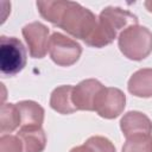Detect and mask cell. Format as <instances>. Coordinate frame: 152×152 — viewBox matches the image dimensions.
Masks as SVG:
<instances>
[{
  "label": "cell",
  "mask_w": 152,
  "mask_h": 152,
  "mask_svg": "<svg viewBox=\"0 0 152 152\" xmlns=\"http://www.w3.org/2000/svg\"><path fill=\"white\" fill-rule=\"evenodd\" d=\"M72 86H61L53 89L50 96V107L61 114H71L76 112L72 102Z\"/></svg>",
  "instance_id": "12"
},
{
  "label": "cell",
  "mask_w": 152,
  "mask_h": 152,
  "mask_svg": "<svg viewBox=\"0 0 152 152\" xmlns=\"http://www.w3.org/2000/svg\"><path fill=\"white\" fill-rule=\"evenodd\" d=\"M126 106L125 94L112 87H103L99 95L96 96L94 110L104 119H114L119 116Z\"/></svg>",
  "instance_id": "6"
},
{
  "label": "cell",
  "mask_w": 152,
  "mask_h": 152,
  "mask_svg": "<svg viewBox=\"0 0 152 152\" xmlns=\"http://www.w3.org/2000/svg\"><path fill=\"white\" fill-rule=\"evenodd\" d=\"M128 91L138 97H152V68L137 70L128 80Z\"/></svg>",
  "instance_id": "11"
},
{
  "label": "cell",
  "mask_w": 152,
  "mask_h": 152,
  "mask_svg": "<svg viewBox=\"0 0 152 152\" xmlns=\"http://www.w3.org/2000/svg\"><path fill=\"white\" fill-rule=\"evenodd\" d=\"M0 152H24L23 141L18 135L2 134L0 138Z\"/></svg>",
  "instance_id": "16"
},
{
  "label": "cell",
  "mask_w": 152,
  "mask_h": 152,
  "mask_svg": "<svg viewBox=\"0 0 152 152\" xmlns=\"http://www.w3.org/2000/svg\"><path fill=\"white\" fill-rule=\"evenodd\" d=\"M104 86L95 80L88 78L81 81L72 89V102L77 110H94L96 96Z\"/></svg>",
  "instance_id": "8"
},
{
  "label": "cell",
  "mask_w": 152,
  "mask_h": 152,
  "mask_svg": "<svg viewBox=\"0 0 152 152\" xmlns=\"http://www.w3.org/2000/svg\"><path fill=\"white\" fill-rule=\"evenodd\" d=\"M120 128L127 139L138 134H151L152 122L144 113L138 110H131L121 118Z\"/></svg>",
  "instance_id": "9"
},
{
  "label": "cell",
  "mask_w": 152,
  "mask_h": 152,
  "mask_svg": "<svg viewBox=\"0 0 152 152\" xmlns=\"http://www.w3.org/2000/svg\"><path fill=\"white\" fill-rule=\"evenodd\" d=\"M37 8L45 20L83 42L89 38L97 24V17L75 1H37Z\"/></svg>",
  "instance_id": "1"
},
{
  "label": "cell",
  "mask_w": 152,
  "mask_h": 152,
  "mask_svg": "<svg viewBox=\"0 0 152 152\" xmlns=\"http://www.w3.org/2000/svg\"><path fill=\"white\" fill-rule=\"evenodd\" d=\"M145 7H146V10L148 11V12H151L152 13V0H147V1H145Z\"/></svg>",
  "instance_id": "19"
},
{
  "label": "cell",
  "mask_w": 152,
  "mask_h": 152,
  "mask_svg": "<svg viewBox=\"0 0 152 152\" xmlns=\"http://www.w3.org/2000/svg\"><path fill=\"white\" fill-rule=\"evenodd\" d=\"M20 114V128H38L44 121V108L31 100L17 103Z\"/></svg>",
  "instance_id": "10"
},
{
  "label": "cell",
  "mask_w": 152,
  "mask_h": 152,
  "mask_svg": "<svg viewBox=\"0 0 152 152\" xmlns=\"http://www.w3.org/2000/svg\"><path fill=\"white\" fill-rule=\"evenodd\" d=\"M122 152H152V135L138 134L127 138Z\"/></svg>",
  "instance_id": "15"
},
{
  "label": "cell",
  "mask_w": 152,
  "mask_h": 152,
  "mask_svg": "<svg viewBox=\"0 0 152 152\" xmlns=\"http://www.w3.org/2000/svg\"><path fill=\"white\" fill-rule=\"evenodd\" d=\"M138 24V17L121 7L108 6L103 8L97 18V24L84 43L91 48L109 45L125 28Z\"/></svg>",
  "instance_id": "2"
},
{
  "label": "cell",
  "mask_w": 152,
  "mask_h": 152,
  "mask_svg": "<svg viewBox=\"0 0 152 152\" xmlns=\"http://www.w3.org/2000/svg\"><path fill=\"white\" fill-rule=\"evenodd\" d=\"M70 152H95V151L93 150V147H90L88 144L84 142V144L81 145V146H76V147L71 148Z\"/></svg>",
  "instance_id": "18"
},
{
  "label": "cell",
  "mask_w": 152,
  "mask_h": 152,
  "mask_svg": "<svg viewBox=\"0 0 152 152\" xmlns=\"http://www.w3.org/2000/svg\"><path fill=\"white\" fill-rule=\"evenodd\" d=\"M18 137L23 141L24 152H43L46 145V135L42 127L20 128Z\"/></svg>",
  "instance_id": "13"
},
{
  "label": "cell",
  "mask_w": 152,
  "mask_h": 152,
  "mask_svg": "<svg viewBox=\"0 0 152 152\" xmlns=\"http://www.w3.org/2000/svg\"><path fill=\"white\" fill-rule=\"evenodd\" d=\"M118 45L128 59H145L152 52V32L145 26L131 25L119 34Z\"/></svg>",
  "instance_id": "3"
},
{
  "label": "cell",
  "mask_w": 152,
  "mask_h": 152,
  "mask_svg": "<svg viewBox=\"0 0 152 152\" xmlns=\"http://www.w3.org/2000/svg\"><path fill=\"white\" fill-rule=\"evenodd\" d=\"M26 65V50L15 37L0 38V70L6 77L14 76Z\"/></svg>",
  "instance_id": "4"
},
{
  "label": "cell",
  "mask_w": 152,
  "mask_h": 152,
  "mask_svg": "<svg viewBox=\"0 0 152 152\" xmlns=\"http://www.w3.org/2000/svg\"><path fill=\"white\" fill-rule=\"evenodd\" d=\"M20 126V114L17 103H4L0 109V131L11 133Z\"/></svg>",
  "instance_id": "14"
},
{
  "label": "cell",
  "mask_w": 152,
  "mask_h": 152,
  "mask_svg": "<svg viewBox=\"0 0 152 152\" xmlns=\"http://www.w3.org/2000/svg\"><path fill=\"white\" fill-rule=\"evenodd\" d=\"M50 58L59 66H70L75 64L82 53L81 45L59 32H53L49 39Z\"/></svg>",
  "instance_id": "5"
},
{
  "label": "cell",
  "mask_w": 152,
  "mask_h": 152,
  "mask_svg": "<svg viewBox=\"0 0 152 152\" xmlns=\"http://www.w3.org/2000/svg\"><path fill=\"white\" fill-rule=\"evenodd\" d=\"M86 144H88L95 152H115V147L112 144V141L104 137L94 135L87 139Z\"/></svg>",
  "instance_id": "17"
},
{
  "label": "cell",
  "mask_w": 152,
  "mask_h": 152,
  "mask_svg": "<svg viewBox=\"0 0 152 152\" xmlns=\"http://www.w3.org/2000/svg\"><path fill=\"white\" fill-rule=\"evenodd\" d=\"M21 33L28 46L30 56L43 58L49 50V28L39 21H33L25 25Z\"/></svg>",
  "instance_id": "7"
}]
</instances>
